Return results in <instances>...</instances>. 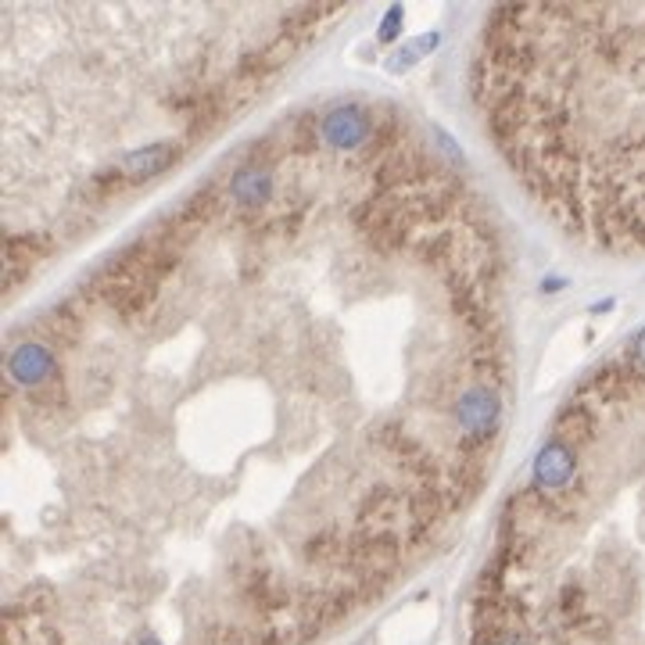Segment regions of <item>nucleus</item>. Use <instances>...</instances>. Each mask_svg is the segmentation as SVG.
Here are the masks:
<instances>
[{"label": "nucleus", "mask_w": 645, "mask_h": 645, "mask_svg": "<svg viewBox=\"0 0 645 645\" xmlns=\"http://www.w3.org/2000/svg\"><path fill=\"white\" fill-rule=\"evenodd\" d=\"M344 8H4L8 294L251 112Z\"/></svg>", "instance_id": "nucleus-2"}, {"label": "nucleus", "mask_w": 645, "mask_h": 645, "mask_svg": "<svg viewBox=\"0 0 645 645\" xmlns=\"http://www.w3.org/2000/svg\"><path fill=\"white\" fill-rule=\"evenodd\" d=\"M499 212L398 104H301L4 348V645H309L484 499Z\"/></svg>", "instance_id": "nucleus-1"}]
</instances>
